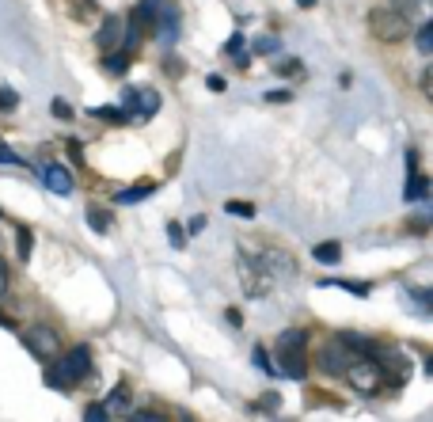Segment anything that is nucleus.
Here are the masks:
<instances>
[{"label":"nucleus","mask_w":433,"mask_h":422,"mask_svg":"<svg viewBox=\"0 0 433 422\" xmlns=\"http://www.w3.org/2000/svg\"><path fill=\"white\" fill-rule=\"evenodd\" d=\"M418 50L422 53H433V23H422L418 27Z\"/></svg>","instance_id":"nucleus-21"},{"label":"nucleus","mask_w":433,"mask_h":422,"mask_svg":"<svg viewBox=\"0 0 433 422\" xmlns=\"http://www.w3.org/2000/svg\"><path fill=\"white\" fill-rule=\"evenodd\" d=\"M262 407H266V411L278 407V396H274V392H266V396H262Z\"/></svg>","instance_id":"nucleus-34"},{"label":"nucleus","mask_w":433,"mask_h":422,"mask_svg":"<svg viewBox=\"0 0 433 422\" xmlns=\"http://www.w3.org/2000/svg\"><path fill=\"white\" fill-rule=\"evenodd\" d=\"M91 118H103V122H115V126H129V115L118 107H91Z\"/></svg>","instance_id":"nucleus-16"},{"label":"nucleus","mask_w":433,"mask_h":422,"mask_svg":"<svg viewBox=\"0 0 433 422\" xmlns=\"http://www.w3.org/2000/svg\"><path fill=\"white\" fill-rule=\"evenodd\" d=\"M42 179H46V186H50L53 194H72V186H77V183H72V172H69V167H61V164H50L42 172Z\"/></svg>","instance_id":"nucleus-11"},{"label":"nucleus","mask_w":433,"mask_h":422,"mask_svg":"<svg viewBox=\"0 0 433 422\" xmlns=\"http://www.w3.org/2000/svg\"><path fill=\"white\" fill-rule=\"evenodd\" d=\"M255 362H259L262 369L270 373V377H278V369H274V365H270V358H266V350H262V346H255Z\"/></svg>","instance_id":"nucleus-31"},{"label":"nucleus","mask_w":433,"mask_h":422,"mask_svg":"<svg viewBox=\"0 0 433 422\" xmlns=\"http://www.w3.org/2000/svg\"><path fill=\"white\" fill-rule=\"evenodd\" d=\"M167 240H172V248H183V243H186V236H183L179 224H167Z\"/></svg>","instance_id":"nucleus-30"},{"label":"nucleus","mask_w":433,"mask_h":422,"mask_svg":"<svg viewBox=\"0 0 433 422\" xmlns=\"http://www.w3.org/2000/svg\"><path fill=\"white\" fill-rule=\"evenodd\" d=\"M354 358H357V354H354L342 339H338V335H335V339H327V346L319 350V369L331 373V377H342L346 365H350Z\"/></svg>","instance_id":"nucleus-6"},{"label":"nucleus","mask_w":433,"mask_h":422,"mask_svg":"<svg viewBox=\"0 0 433 422\" xmlns=\"http://www.w3.org/2000/svg\"><path fill=\"white\" fill-rule=\"evenodd\" d=\"M0 327H8V331H12V327H15V320H12V316H0Z\"/></svg>","instance_id":"nucleus-37"},{"label":"nucleus","mask_w":433,"mask_h":422,"mask_svg":"<svg viewBox=\"0 0 433 422\" xmlns=\"http://www.w3.org/2000/svg\"><path fill=\"white\" fill-rule=\"evenodd\" d=\"M20 107V96H15L12 88H4V84H0V110H15Z\"/></svg>","instance_id":"nucleus-22"},{"label":"nucleus","mask_w":433,"mask_h":422,"mask_svg":"<svg viewBox=\"0 0 433 422\" xmlns=\"http://www.w3.org/2000/svg\"><path fill=\"white\" fill-rule=\"evenodd\" d=\"M88 373H91V350L88 346H72L69 358H61V365L50 373V384L53 388H72V384H80Z\"/></svg>","instance_id":"nucleus-3"},{"label":"nucleus","mask_w":433,"mask_h":422,"mask_svg":"<svg viewBox=\"0 0 433 422\" xmlns=\"http://www.w3.org/2000/svg\"><path fill=\"white\" fill-rule=\"evenodd\" d=\"M278 46H281L278 39H259L255 46H251V50H255V53H274V50H278Z\"/></svg>","instance_id":"nucleus-29"},{"label":"nucleus","mask_w":433,"mask_h":422,"mask_svg":"<svg viewBox=\"0 0 433 422\" xmlns=\"http://www.w3.org/2000/svg\"><path fill=\"white\" fill-rule=\"evenodd\" d=\"M255 262L262 270H266V278L274 281V278H293L297 274V259L289 255V251H281V248H266V251H259Z\"/></svg>","instance_id":"nucleus-7"},{"label":"nucleus","mask_w":433,"mask_h":422,"mask_svg":"<svg viewBox=\"0 0 433 422\" xmlns=\"http://www.w3.org/2000/svg\"><path fill=\"white\" fill-rule=\"evenodd\" d=\"M274 69L281 72V77H297V72H300V61H297V58H285V61H278Z\"/></svg>","instance_id":"nucleus-26"},{"label":"nucleus","mask_w":433,"mask_h":422,"mask_svg":"<svg viewBox=\"0 0 433 422\" xmlns=\"http://www.w3.org/2000/svg\"><path fill=\"white\" fill-rule=\"evenodd\" d=\"M122 107H126V115L153 118L160 110V96L153 88H126V91H122Z\"/></svg>","instance_id":"nucleus-9"},{"label":"nucleus","mask_w":433,"mask_h":422,"mask_svg":"<svg viewBox=\"0 0 433 422\" xmlns=\"http://www.w3.org/2000/svg\"><path fill=\"white\" fill-rule=\"evenodd\" d=\"M84 422H110V415H107V407H99V403H91V407L84 411Z\"/></svg>","instance_id":"nucleus-24"},{"label":"nucleus","mask_w":433,"mask_h":422,"mask_svg":"<svg viewBox=\"0 0 433 422\" xmlns=\"http://www.w3.org/2000/svg\"><path fill=\"white\" fill-rule=\"evenodd\" d=\"M224 213H228V217H240V221H251V217H255V205L232 198V202H224Z\"/></svg>","instance_id":"nucleus-17"},{"label":"nucleus","mask_w":433,"mask_h":422,"mask_svg":"<svg viewBox=\"0 0 433 422\" xmlns=\"http://www.w3.org/2000/svg\"><path fill=\"white\" fill-rule=\"evenodd\" d=\"M27 350L34 354V358L39 362H53L61 354V335L53 331V327H31V331H27Z\"/></svg>","instance_id":"nucleus-5"},{"label":"nucleus","mask_w":433,"mask_h":422,"mask_svg":"<svg viewBox=\"0 0 433 422\" xmlns=\"http://www.w3.org/2000/svg\"><path fill=\"white\" fill-rule=\"evenodd\" d=\"M8 286H12V274H8V262L0 259V297L8 293Z\"/></svg>","instance_id":"nucleus-32"},{"label":"nucleus","mask_w":433,"mask_h":422,"mask_svg":"<svg viewBox=\"0 0 433 422\" xmlns=\"http://www.w3.org/2000/svg\"><path fill=\"white\" fill-rule=\"evenodd\" d=\"M304 331H281L278 335V365L274 369L289 381H304L308 377V358H304Z\"/></svg>","instance_id":"nucleus-1"},{"label":"nucleus","mask_w":433,"mask_h":422,"mask_svg":"<svg viewBox=\"0 0 433 422\" xmlns=\"http://www.w3.org/2000/svg\"><path fill=\"white\" fill-rule=\"evenodd\" d=\"M103 407H107V415H122V411L129 407V384H126V381L115 384V392L107 396V403H103ZM126 415H129V411H126Z\"/></svg>","instance_id":"nucleus-13"},{"label":"nucleus","mask_w":433,"mask_h":422,"mask_svg":"<svg viewBox=\"0 0 433 422\" xmlns=\"http://www.w3.org/2000/svg\"><path fill=\"white\" fill-rule=\"evenodd\" d=\"M312 255L319 262H327V267H335V262H342V243L338 240H327V243H319V248H312Z\"/></svg>","instance_id":"nucleus-15"},{"label":"nucleus","mask_w":433,"mask_h":422,"mask_svg":"<svg viewBox=\"0 0 433 422\" xmlns=\"http://www.w3.org/2000/svg\"><path fill=\"white\" fill-rule=\"evenodd\" d=\"M346 381H350L357 392L373 396V392L384 384V373H380V365H376V358H354L346 365Z\"/></svg>","instance_id":"nucleus-4"},{"label":"nucleus","mask_w":433,"mask_h":422,"mask_svg":"<svg viewBox=\"0 0 433 422\" xmlns=\"http://www.w3.org/2000/svg\"><path fill=\"white\" fill-rule=\"evenodd\" d=\"M266 99H270V103H289L293 96H289V91H266Z\"/></svg>","instance_id":"nucleus-33"},{"label":"nucleus","mask_w":433,"mask_h":422,"mask_svg":"<svg viewBox=\"0 0 433 422\" xmlns=\"http://www.w3.org/2000/svg\"><path fill=\"white\" fill-rule=\"evenodd\" d=\"M205 84H209V91H224V77H209Z\"/></svg>","instance_id":"nucleus-35"},{"label":"nucleus","mask_w":433,"mask_h":422,"mask_svg":"<svg viewBox=\"0 0 433 422\" xmlns=\"http://www.w3.org/2000/svg\"><path fill=\"white\" fill-rule=\"evenodd\" d=\"M126 422H164L160 411H134V415H126Z\"/></svg>","instance_id":"nucleus-25"},{"label":"nucleus","mask_w":433,"mask_h":422,"mask_svg":"<svg viewBox=\"0 0 433 422\" xmlns=\"http://www.w3.org/2000/svg\"><path fill=\"white\" fill-rule=\"evenodd\" d=\"M369 31L380 42H403L411 34V20H407V12H395V8H373Z\"/></svg>","instance_id":"nucleus-2"},{"label":"nucleus","mask_w":433,"mask_h":422,"mask_svg":"<svg viewBox=\"0 0 433 422\" xmlns=\"http://www.w3.org/2000/svg\"><path fill=\"white\" fill-rule=\"evenodd\" d=\"M103 65H107L110 77H122V72L129 69V58H126V53H107V61H103Z\"/></svg>","instance_id":"nucleus-20"},{"label":"nucleus","mask_w":433,"mask_h":422,"mask_svg":"<svg viewBox=\"0 0 433 422\" xmlns=\"http://www.w3.org/2000/svg\"><path fill=\"white\" fill-rule=\"evenodd\" d=\"M202 229H205V217H194L190 221V236H194V232H202Z\"/></svg>","instance_id":"nucleus-36"},{"label":"nucleus","mask_w":433,"mask_h":422,"mask_svg":"<svg viewBox=\"0 0 433 422\" xmlns=\"http://www.w3.org/2000/svg\"><path fill=\"white\" fill-rule=\"evenodd\" d=\"M153 191H156V183H153V179H141V183L129 186V191H118V194H115V202H118V205H134V202H141V198H148Z\"/></svg>","instance_id":"nucleus-12"},{"label":"nucleus","mask_w":433,"mask_h":422,"mask_svg":"<svg viewBox=\"0 0 433 422\" xmlns=\"http://www.w3.org/2000/svg\"><path fill=\"white\" fill-rule=\"evenodd\" d=\"M297 4H300V8H312V4H316V0H297Z\"/></svg>","instance_id":"nucleus-38"},{"label":"nucleus","mask_w":433,"mask_h":422,"mask_svg":"<svg viewBox=\"0 0 433 422\" xmlns=\"http://www.w3.org/2000/svg\"><path fill=\"white\" fill-rule=\"evenodd\" d=\"M50 110H53V118H72V107L65 99H53L50 103Z\"/></svg>","instance_id":"nucleus-28"},{"label":"nucleus","mask_w":433,"mask_h":422,"mask_svg":"<svg viewBox=\"0 0 433 422\" xmlns=\"http://www.w3.org/2000/svg\"><path fill=\"white\" fill-rule=\"evenodd\" d=\"M88 224H91V232H107L110 229V213L99 210V205H88Z\"/></svg>","instance_id":"nucleus-19"},{"label":"nucleus","mask_w":433,"mask_h":422,"mask_svg":"<svg viewBox=\"0 0 433 422\" xmlns=\"http://www.w3.org/2000/svg\"><path fill=\"white\" fill-rule=\"evenodd\" d=\"M31 248H34L31 229H15V255H20V259L27 262V259H31Z\"/></svg>","instance_id":"nucleus-18"},{"label":"nucleus","mask_w":433,"mask_h":422,"mask_svg":"<svg viewBox=\"0 0 433 422\" xmlns=\"http://www.w3.org/2000/svg\"><path fill=\"white\" fill-rule=\"evenodd\" d=\"M323 286H346V289H350V293H357V297L369 293V286H357V281H342V278H327Z\"/></svg>","instance_id":"nucleus-23"},{"label":"nucleus","mask_w":433,"mask_h":422,"mask_svg":"<svg viewBox=\"0 0 433 422\" xmlns=\"http://www.w3.org/2000/svg\"><path fill=\"white\" fill-rule=\"evenodd\" d=\"M0 164H15V167H27V160H23V156H15L12 148H4V145H0Z\"/></svg>","instance_id":"nucleus-27"},{"label":"nucleus","mask_w":433,"mask_h":422,"mask_svg":"<svg viewBox=\"0 0 433 422\" xmlns=\"http://www.w3.org/2000/svg\"><path fill=\"white\" fill-rule=\"evenodd\" d=\"M426 194H429V179H426V175H418V167H411V179H407V191H403V198L418 202V198H426Z\"/></svg>","instance_id":"nucleus-14"},{"label":"nucleus","mask_w":433,"mask_h":422,"mask_svg":"<svg viewBox=\"0 0 433 422\" xmlns=\"http://www.w3.org/2000/svg\"><path fill=\"white\" fill-rule=\"evenodd\" d=\"M240 286H243V293H247V297H266L274 281L266 278V270L255 262V255H251V259L243 255L240 259Z\"/></svg>","instance_id":"nucleus-8"},{"label":"nucleus","mask_w":433,"mask_h":422,"mask_svg":"<svg viewBox=\"0 0 433 422\" xmlns=\"http://www.w3.org/2000/svg\"><path fill=\"white\" fill-rule=\"evenodd\" d=\"M122 34H126V20H122V15H103L99 34H96L99 50H103V53H115L118 46H122Z\"/></svg>","instance_id":"nucleus-10"}]
</instances>
